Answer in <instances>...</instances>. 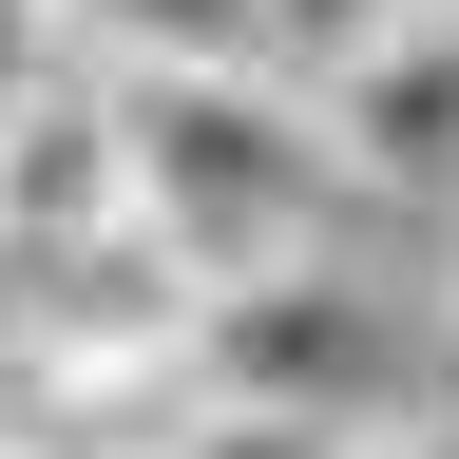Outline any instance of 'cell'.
<instances>
[{"mask_svg":"<svg viewBox=\"0 0 459 459\" xmlns=\"http://www.w3.org/2000/svg\"><path fill=\"white\" fill-rule=\"evenodd\" d=\"M115 134H134V211L172 230L192 287L307 249V211L344 192L307 77H268V57H115Z\"/></svg>","mask_w":459,"mask_h":459,"instance_id":"6da1fadb","label":"cell"},{"mask_svg":"<svg viewBox=\"0 0 459 459\" xmlns=\"http://www.w3.org/2000/svg\"><path fill=\"white\" fill-rule=\"evenodd\" d=\"M192 383H211V402H307V421H383V307L325 287L307 249L211 268V287H192Z\"/></svg>","mask_w":459,"mask_h":459,"instance_id":"7a4b0ae2","label":"cell"},{"mask_svg":"<svg viewBox=\"0 0 459 459\" xmlns=\"http://www.w3.org/2000/svg\"><path fill=\"white\" fill-rule=\"evenodd\" d=\"M307 115H325V172H344V192L459 230V20H440V0L402 39H364L344 77H307Z\"/></svg>","mask_w":459,"mask_h":459,"instance_id":"3957f363","label":"cell"},{"mask_svg":"<svg viewBox=\"0 0 459 459\" xmlns=\"http://www.w3.org/2000/svg\"><path fill=\"white\" fill-rule=\"evenodd\" d=\"M77 230H134L115 57H57V77H20V96H0V249H77Z\"/></svg>","mask_w":459,"mask_h":459,"instance_id":"277c9868","label":"cell"},{"mask_svg":"<svg viewBox=\"0 0 459 459\" xmlns=\"http://www.w3.org/2000/svg\"><path fill=\"white\" fill-rule=\"evenodd\" d=\"M77 57H249V0H57Z\"/></svg>","mask_w":459,"mask_h":459,"instance_id":"5b68a950","label":"cell"},{"mask_svg":"<svg viewBox=\"0 0 459 459\" xmlns=\"http://www.w3.org/2000/svg\"><path fill=\"white\" fill-rule=\"evenodd\" d=\"M402 20H421V0H249V57L268 77H344V57L402 39Z\"/></svg>","mask_w":459,"mask_h":459,"instance_id":"8992f818","label":"cell"},{"mask_svg":"<svg viewBox=\"0 0 459 459\" xmlns=\"http://www.w3.org/2000/svg\"><path fill=\"white\" fill-rule=\"evenodd\" d=\"M344 440H364V421H307V402H172V459H344Z\"/></svg>","mask_w":459,"mask_h":459,"instance_id":"52a82bcc","label":"cell"},{"mask_svg":"<svg viewBox=\"0 0 459 459\" xmlns=\"http://www.w3.org/2000/svg\"><path fill=\"white\" fill-rule=\"evenodd\" d=\"M344 459H459V421H364Z\"/></svg>","mask_w":459,"mask_h":459,"instance_id":"ba28073f","label":"cell"},{"mask_svg":"<svg viewBox=\"0 0 459 459\" xmlns=\"http://www.w3.org/2000/svg\"><path fill=\"white\" fill-rule=\"evenodd\" d=\"M0 459H39V440H0Z\"/></svg>","mask_w":459,"mask_h":459,"instance_id":"9c48e42d","label":"cell"},{"mask_svg":"<svg viewBox=\"0 0 459 459\" xmlns=\"http://www.w3.org/2000/svg\"><path fill=\"white\" fill-rule=\"evenodd\" d=\"M440 325H459V287H440Z\"/></svg>","mask_w":459,"mask_h":459,"instance_id":"30bf717a","label":"cell"},{"mask_svg":"<svg viewBox=\"0 0 459 459\" xmlns=\"http://www.w3.org/2000/svg\"><path fill=\"white\" fill-rule=\"evenodd\" d=\"M440 20H459V0H440Z\"/></svg>","mask_w":459,"mask_h":459,"instance_id":"8fae6325","label":"cell"}]
</instances>
